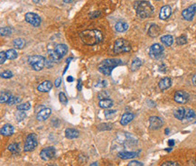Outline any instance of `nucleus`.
I'll list each match as a JSON object with an SVG mask.
<instances>
[{
  "mask_svg": "<svg viewBox=\"0 0 196 166\" xmlns=\"http://www.w3.org/2000/svg\"><path fill=\"white\" fill-rule=\"evenodd\" d=\"M80 38L82 42L90 46H93L98 44L103 40V34L100 31L93 29V30H85L80 33Z\"/></svg>",
  "mask_w": 196,
  "mask_h": 166,
  "instance_id": "nucleus-1",
  "label": "nucleus"
},
{
  "mask_svg": "<svg viewBox=\"0 0 196 166\" xmlns=\"http://www.w3.org/2000/svg\"><path fill=\"white\" fill-rule=\"evenodd\" d=\"M136 16L141 19H146L154 13V6L148 1H137L134 5Z\"/></svg>",
  "mask_w": 196,
  "mask_h": 166,
  "instance_id": "nucleus-2",
  "label": "nucleus"
},
{
  "mask_svg": "<svg viewBox=\"0 0 196 166\" xmlns=\"http://www.w3.org/2000/svg\"><path fill=\"white\" fill-rule=\"evenodd\" d=\"M121 64L122 62L118 59H106L98 64V70L102 74L109 76L111 74L112 70L116 67L119 66Z\"/></svg>",
  "mask_w": 196,
  "mask_h": 166,
  "instance_id": "nucleus-3",
  "label": "nucleus"
},
{
  "mask_svg": "<svg viewBox=\"0 0 196 166\" xmlns=\"http://www.w3.org/2000/svg\"><path fill=\"white\" fill-rule=\"evenodd\" d=\"M48 50H49L50 58L53 62H56V61H59L63 57L65 56V54L67 53V51H68V47H67V45H65V44L59 43V44L54 45L53 48L49 47Z\"/></svg>",
  "mask_w": 196,
  "mask_h": 166,
  "instance_id": "nucleus-4",
  "label": "nucleus"
},
{
  "mask_svg": "<svg viewBox=\"0 0 196 166\" xmlns=\"http://www.w3.org/2000/svg\"><path fill=\"white\" fill-rule=\"evenodd\" d=\"M28 63L33 68V70L39 71L45 66V59L41 55H33L28 58Z\"/></svg>",
  "mask_w": 196,
  "mask_h": 166,
  "instance_id": "nucleus-5",
  "label": "nucleus"
},
{
  "mask_svg": "<svg viewBox=\"0 0 196 166\" xmlns=\"http://www.w3.org/2000/svg\"><path fill=\"white\" fill-rule=\"evenodd\" d=\"M131 50L130 43L125 40V39H117L116 40L114 43L113 51L115 53H123V52H128Z\"/></svg>",
  "mask_w": 196,
  "mask_h": 166,
  "instance_id": "nucleus-6",
  "label": "nucleus"
},
{
  "mask_svg": "<svg viewBox=\"0 0 196 166\" xmlns=\"http://www.w3.org/2000/svg\"><path fill=\"white\" fill-rule=\"evenodd\" d=\"M37 145H38V141H37L36 134H29L26 137L24 150H25V152H31L37 146Z\"/></svg>",
  "mask_w": 196,
  "mask_h": 166,
  "instance_id": "nucleus-7",
  "label": "nucleus"
},
{
  "mask_svg": "<svg viewBox=\"0 0 196 166\" xmlns=\"http://www.w3.org/2000/svg\"><path fill=\"white\" fill-rule=\"evenodd\" d=\"M55 153H56L55 148L52 147V146H48V147H45L41 151L40 157L44 161H49L55 156Z\"/></svg>",
  "mask_w": 196,
  "mask_h": 166,
  "instance_id": "nucleus-8",
  "label": "nucleus"
},
{
  "mask_svg": "<svg viewBox=\"0 0 196 166\" xmlns=\"http://www.w3.org/2000/svg\"><path fill=\"white\" fill-rule=\"evenodd\" d=\"M25 19L27 23H29L34 27H38L41 25V18L34 13H26Z\"/></svg>",
  "mask_w": 196,
  "mask_h": 166,
  "instance_id": "nucleus-9",
  "label": "nucleus"
},
{
  "mask_svg": "<svg viewBox=\"0 0 196 166\" xmlns=\"http://www.w3.org/2000/svg\"><path fill=\"white\" fill-rule=\"evenodd\" d=\"M163 52V47L158 43L153 44L149 49V55L152 58H158L160 57Z\"/></svg>",
  "mask_w": 196,
  "mask_h": 166,
  "instance_id": "nucleus-10",
  "label": "nucleus"
},
{
  "mask_svg": "<svg viewBox=\"0 0 196 166\" xmlns=\"http://www.w3.org/2000/svg\"><path fill=\"white\" fill-rule=\"evenodd\" d=\"M196 13V4H194L192 6H190L189 7H187L186 9H184L182 12V16L183 17L187 20V21H191L193 20V18L194 17Z\"/></svg>",
  "mask_w": 196,
  "mask_h": 166,
  "instance_id": "nucleus-11",
  "label": "nucleus"
},
{
  "mask_svg": "<svg viewBox=\"0 0 196 166\" xmlns=\"http://www.w3.org/2000/svg\"><path fill=\"white\" fill-rule=\"evenodd\" d=\"M163 120L158 117V116H151L149 118V126H150V128L151 129H154V130H156V129H159L163 126Z\"/></svg>",
  "mask_w": 196,
  "mask_h": 166,
  "instance_id": "nucleus-12",
  "label": "nucleus"
},
{
  "mask_svg": "<svg viewBox=\"0 0 196 166\" xmlns=\"http://www.w3.org/2000/svg\"><path fill=\"white\" fill-rule=\"evenodd\" d=\"M174 99H175V100L177 103H180V104H184V103H186V102L189 100V94H188L186 91H183V90H178V91H176V92H175Z\"/></svg>",
  "mask_w": 196,
  "mask_h": 166,
  "instance_id": "nucleus-13",
  "label": "nucleus"
},
{
  "mask_svg": "<svg viewBox=\"0 0 196 166\" xmlns=\"http://www.w3.org/2000/svg\"><path fill=\"white\" fill-rule=\"evenodd\" d=\"M14 126L10 124H6L2 126L1 130H0V133L2 135H5V136H9V135H12L14 134Z\"/></svg>",
  "mask_w": 196,
  "mask_h": 166,
  "instance_id": "nucleus-14",
  "label": "nucleus"
},
{
  "mask_svg": "<svg viewBox=\"0 0 196 166\" xmlns=\"http://www.w3.org/2000/svg\"><path fill=\"white\" fill-rule=\"evenodd\" d=\"M51 113H52V111H51L50 108H44L37 113L36 118H37L38 121H44L49 117Z\"/></svg>",
  "mask_w": 196,
  "mask_h": 166,
  "instance_id": "nucleus-15",
  "label": "nucleus"
},
{
  "mask_svg": "<svg viewBox=\"0 0 196 166\" xmlns=\"http://www.w3.org/2000/svg\"><path fill=\"white\" fill-rule=\"evenodd\" d=\"M171 14H172V8H171V6H163L161 8V10H160L159 17L162 20H165V19H167L168 17L171 16Z\"/></svg>",
  "mask_w": 196,
  "mask_h": 166,
  "instance_id": "nucleus-16",
  "label": "nucleus"
},
{
  "mask_svg": "<svg viewBox=\"0 0 196 166\" xmlns=\"http://www.w3.org/2000/svg\"><path fill=\"white\" fill-rule=\"evenodd\" d=\"M52 88V83L50 81H44V82H42L40 85H38L37 89L40 92H48L51 90V89Z\"/></svg>",
  "mask_w": 196,
  "mask_h": 166,
  "instance_id": "nucleus-17",
  "label": "nucleus"
},
{
  "mask_svg": "<svg viewBox=\"0 0 196 166\" xmlns=\"http://www.w3.org/2000/svg\"><path fill=\"white\" fill-rule=\"evenodd\" d=\"M171 85H172V81H171L170 78H167V77L162 79V80L159 81V83H158L159 89H160L161 90H165V89H167L168 88L171 87Z\"/></svg>",
  "mask_w": 196,
  "mask_h": 166,
  "instance_id": "nucleus-18",
  "label": "nucleus"
},
{
  "mask_svg": "<svg viewBox=\"0 0 196 166\" xmlns=\"http://www.w3.org/2000/svg\"><path fill=\"white\" fill-rule=\"evenodd\" d=\"M115 29L118 33H123V32H126L129 29V25L126 22L119 21L115 25Z\"/></svg>",
  "mask_w": 196,
  "mask_h": 166,
  "instance_id": "nucleus-19",
  "label": "nucleus"
},
{
  "mask_svg": "<svg viewBox=\"0 0 196 166\" xmlns=\"http://www.w3.org/2000/svg\"><path fill=\"white\" fill-rule=\"evenodd\" d=\"M137 154H138L137 152H120L118 153V157L121 159L127 160V159H131L137 156Z\"/></svg>",
  "mask_w": 196,
  "mask_h": 166,
  "instance_id": "nucleus-20",
  "label": "nucleus"
},
{
  "mask_svg": "<svg viewBox=\"0 0 196 166\" xmlns=\"http://www.w3.org/2000/svg\"><path fill=\"white\" fill-rule=\"evenodd\" d=\"M133 119H134V115L132 113H125L120 119V124L122 126H126L129 124Z\"/></svg>",
  "mask_w": 196,
  "mask_h": 166,
  "instance_id": "nucleus-21",
  "label": "nucleus"
},
{
  "mask_svg": "<svg viewBox=\"0 0 196 166\" xmlns=\"http://www.w3.org/2000/svg\"><path fill=\"white\" fill-rule=\"evenodd\" d=\"M65 136L68 139H74L79 136V132L73 128H67L65 130Z\"/></svg>",
  "mask_w": 196,
  "mask_h": 166,
  "instance_id": "nucleus-22",
  "label": "nucleus"
},
{
  "mask_svg": "<svg viewBox=\"0 0 196 166\" xmlns=\"http://www.w3.org/2000/svg\"><path fill=\"white\" fill-rule=\"evenodd\" d=\"M160 33V28L156 25H152L150 27H149V30H148V34L151 36V37H156L158 36Z\"/></svg>",
  "mask_w": 196,
  "mask_h": 166,
  "instance_id": "nucleus-23",
  "label": "nucleus"
},
{
  "mask_svg": "<svg viewBox=\"0 0 196 166\" xmlns=\"http://www.w3.org/2000/svg\"><path fill=\"white\" fill-rule=\"evenodd\" d=\"M98 106L101 108H110V107L113 106V101L110 99H105V100H99L98 102Z\"/></svg>",
  "mask_w": 196,
  "mask_h": 166,
  "instance_id": "nucleus-24",
  "label": "nucleus"
},
{
  "mask_svg": "<svg viewBox=\"0 0 196 166\" xmlns=\"http://www.w3.org/2000/svg\"><path fill=\"white\" fill-rule=\"evenodd\" d=\"M11 97H12V94L9 91H7V90L4 91L3 90V91H1V94H0V102L1 103H7Z\"/></svg>",
  "mask_w": 196,
  "mask_h": 166,
  "instance_id": "nucleus-25",
  "label": "nucleus"
},
{
  "mask_svg": "<svg viewBox=\"0 0 196 166\" xmlns=\"http://www.w3.org/2000/svg\"><path fill=\"white\" fill-rule=\"evenodd\" d=\"M161 42L165 46H171L174 43V38H173L172 35L166 34V35H163L161 37Z\"/></svg>",
  "mask_w": 196,
  "mask_h": 166,
  "instance_id": "nucleus-26",
  "label": "nucleus"
},
{
  "mask_svg": "<svg viewBox=\"0 0 196 166\" xmlns=\"http://www.w3.org/2000/svg\"><path fill=\"white\" fill-rule=\"evenodd\" d=\"M184 115H185V108H177V109L175 111V113H174L175 117L176 119H178V120H183V119L184 118Z\"/></svg>",
  "mask_w": 196,
  "mask_h": 166,
  "instance_id": "nucleus-27",
  "label": "nucleus"
},
{
  "mask_svg": "<svg viewBox=\"0 0 196 166\" xmlns=\"http://www.w3.org/2000/svg\"><path fill=\"white\" fill-rule=\"evenodd\" d=\"M195 117V112L191 109V108H187L185 109V115H184V118L186 121H191Z\"/></svg>",
  "mask_w": 196,
  "mask_h": 166,
  "instance_id": "nucleus-28",
  "label": "nucleus"
},
{
  "mask_svg": "<svg viewBox=\"0 0 196 166\" xmlns=\"http://www.w3.org/2000/svg\"><path fill=\"white\" fill-rule=\"evenodd\" d=\"M13 44H14L15 48H17V49H22V48H24V46L25 44V40L23 38H17V39L14 40Z\"/></svg>",
  "mask_w": 196,
  "mask_h": 166,
  "instance_id": "nucleus-29",
  "label": "nucleus"
},
{
  "mask_svg": "<svg viewBox=\"0 0 196 166\" xmlns=\"http://www.w3.org/2000/svg\"><path fill=\"white\" fill-rule=\"evenodd\" d=\"M7 149L9 150L12 153L14 154H18L20 153V147H19V145L17 143H12L8 145Z\"/></svg>",
  "mask_w": 196,
  "mask_h": 166,
  "instance_id": "nucleus-30",
  "label": "nucleus"
},
{
  "mask_svg": "<svg viewBox=\"0 0 196 166\" xmlns=\"http://www.w3.org/2000/svg\"><path fill=\"white\" fill-rule=\"evenodd\" d=\"M141 65H142V61L139 58H136V59L133 60V62L131 63V70H136L139 69Z\"/></svg>",
  "mask_w": 196,
  "mask_h": 166,
  "instance_id": "nucleus-31",
  "label": "nucleus"
},
{
  "mask_svg": "<svg viewBox=\"0 0 196 166\" xmlns=\"http://www.w3.org/2000/svg\"><path fill=\"white\" fill-rule=\"evenodd\" d=\"M6 58L8 60H15L17 57V52L14 49H10V50L6 51Z\"/></svg>",
  "mask_w": 196,
  "mask_h": 166,
  "instance_id": "nucleus-32",
  "label": "nucleus"
},
{
  "mask_svg": "<svg viewBox=\"0 0 196 166\" xmlns=\"http://www.w3.org/2000/svg\"><path fill=\"white\" fill-rule=\"evenodd\" d=\"M30 108H31V105H30L29 102H27V103H23V104H19V105H17V110H22V111H27V110L30 109Z\"/></svg>",
  "mask_w": 196,
  "mask_h": 166,
  "instance_id": "nucleus-33",
  "label": "nucleus"
},
{
  "mask_svg": "<svg viewBox=\"0 0 196 166\" xmlns=\"http://www.w3.org/2000/svg\"><path fill=\"white\" fill-rule=\"evenodd\" d=\"M15 116L17 121H22L26 117V113L22 110H17V112H16V114H15Z\"/></svg>",
  "mask_w": 196,
  "mask_h": 166,
  "instance_id": "nucleus-34",
  "label": "nucleus"
},
{
  "mask_svg": "<svg viewBox=\"0 0 196 166\" xmlns=\"http://www.w3.org/2000/svg\"><path fill=\"white\" fill-rule=\"evenodd\" d=\"M0 34L1 36H6V35H10L12 33V29L10 27H2L0 30Z\"/></svg>",
  "mask_w": 196,
  "mask_h": 166,
  "instance_id": "nucleus-35",
  "label": "nucleus"
},
{
  "mask_svg": "<svg viewBox=\"0 0 196 166\" xmlns=\"http://www.w3.org/2000/svg\"><path fill=\"white\" fill-rule=\"evenodd\" d=\"M22 99L19 98V97H16V96H13L10 98V100H8L7 104L8 105H15V104H19V102H21Z\"/></svg>",
  "mask_w": 196,
  "mask_h": 166,
  "instance_id": "nucleus-36",
  "label": "nucleus"
},
{
  "mask_svg": "<svg viewBox=\"0 0 196 166\" xmlns=\"http://www.w3.org/2000/svg\"><path fill=\"white\" fill-rule=\"evenodd\" d=\"M176 43L178 45H183L187 43V37L185 35H181L176 39Z\"/></svg>",
  "mask_w": 196,
  "mask_h": 166,
  "instance_id": "nucleus-37",
  "label": "nucleus"
},
{
  "mask_svg": "<svg viewBox=\"0 0 196 166\" xmlns=\"http://www.w3.org/2000/svg\"><path fill=\"white\" fill-rule=\"evenodd\" d=\"M1 77L4 79H10L13 77V73L10 70H5L1 73Z\"/></svg>",
  "mask_w": 196,
  "mask_h": 166,
  "instance_id": "nucleus-38",
  "label": "nucleus"
},
{
  "mask_svg": "<svg viewBox=\"0 0 196 166\" xmlns=\"http://www.w3.org/2000/svg\"><path fill=\"white\" fill-rule=\"evenodd\" d=\"M99 130H110L112 128V125L111 124H101L98 126Z\"/></svg>",
  "mask_w": 196,
  "mask_h": 166,
  "instance_id": "nucleus-39",
  "label": "nucleus"
},
{
  "mask_svg": "<svg viewBox=\"0 0 196 166\" xmlns=\"http://www.w3.org/2000/svg\"><path fill=\"white\" fill-rule=\"evenodd\" d=\"M116 112H117L116 110H106L105 111V116H106V118H108V119L112 118L116 115Z\"/></svg>",
  "mask_w": 196,
  "mask_h": 166,
  "instance_id": "nucleus-40",
  "label": "nucleus"
},
{
  "mask_svg": "<svg viewBox=\"0 0 196 166\" xmlns=\"http://www.w3.org/2000/svg\"><path fill=\"white\" fill-rule=\"evenodd\" d=\"M59 100H60V101H61L63 104H64V105H66L67 102H68V100H67L65 94H64L63 92H60V93H59Z\"/></svg>",
  "mask_w": 196,
  "mask_h": 166,
  "instance_id": "nucleus-41",
  "label": "nucleus"
},
{
  "mask_svg": "<svg viewBox=\"0 0 196 166\" xmlns=\"http://www.w3.org/2000/svg\"><path fill=\"white\" fill-rule=\"evenodd\" d=\"M98 97L100 100H105V99H107V98L109 97V93L106 92V91H104V90H102V91H100V92L98 93Z\"/></svg>",
  "mask_w": 196,
  "mask_h": 166,
  "instance_id": "nucleus-42",
  "label": "nucleus"
},
{
  "mask_svg": "<svg viewBox=\"0 0 196 166\" xmlns=\"http://www.w3.org/2000/svg\"><path fill=\"white\" fill-rule=\"evenodd\" d=\"M6 53L5 51H1L0 52V64H4V62L6 60Z\"/></svg>",
  "mask_w": 196,
  "mask_h": 166,
  "instance_id": "nucleus-43",
  "label": "nucleus"
},
{
  "mask_svg": "<svg viewBox=\"0 0 196 166\" xmlns=\"http://www.w3.org/2000/svg\"><path fill=\"white\" fill-rule=\"evenodd\" d=\"M161 166H180L178 163L176 162H165Z\"/></svg>",
  "mask_w": 196,
  "mask_h": 166,
  "instance_id": "nucleus-44",
  "label": "nucleus"
},
{
  "mask_svg": "<svg viewBox=\"0 0 196 166\" xmlns=\"http://www.w3.org/2000/svg\"><path fill=\"white\" fill-rule=\"evenodd\" d=\"M128 166H143V164L138 161H132L128 164Z\"/></svg>",
  "mask_w": 196,
  "mask_h": 166,
  "instance_id": "nucleus-45",
  "label": "nucleus"
},
{
  "mask_svg": "<svg viewBox=\"0 0 196 166\" xmlns=\"http://www.w3.org/2000/svg\"><path fill=\"white\" fill-rule=\"evenodd\" d=\"M98 16H100V12L99 11H94V12H92V13L90 14V17H91V18H96Z\"/></svg>",
  "mask_w": 196,
  "mask_h": 166,
  "instance_id": "nucleus-46",
  "label": "nucleus"
},
{
  "mask_svg": "<svg viewBox=\"0 0 196 166\" xmlns=\"http://www.w3.org/2000/svg\"><path fill=\"white\" fill-rule=\"evenodd\" d=\"M61 82H62V79H61V78H58V79L55 81V83H54L55 87H56V88H58V87L61 85Z\"/></svg>",
  "mask_w": 196,
  "mask_h": 166,
  "instance_id": "nucleus-47",
  "label": "nucleus"
},
{
  "mask_svg": "<svg viewBox=\"0 0 196 166\" xmlns=\"http://www.w3.org/2000/svg\"><path fill=\"white\" fill-rule=\"evenodd\" d=\"M77 89H78V90H82V81H81V80H79V81H78Z\"/></svg>",
  "mask_w": 196,
  "mask_h": 166,
  "instance_id": "nucleus-48",
  "label": "nucleus"
},
{
  "mask_svg": "<svg viewBox=\"0 0 196 166\" xmlns=\"http://www.w3.org/2000/svg\"><path fill=\"white\" fill-rule=\"evenodd\" d=\"M192 81H193V83H194V84L196 86V74L193 76V78H192Z\"/></svg>",
  "mask_w": 196,
  "mask_h": 166,
  "instance_id": "nucleus-49",
  "label": "nucleus"
},
{
  "mask_svg": "<svg viewBox=\"0 0 196 166\" xmlns=\"http://www.w3.org/2000/svg\"><path fill=\"white\" fill-rule=\"evenodd\" d=\"M67 81H69V82H72V81H73V78H72L71 76H69V77L67 78Z\"/></svg>",
  "mask_w": 196,
  "mask_h": 166,
  "instance_id": "nucleus-50",
  "label": "nucleus"
},
{
  "mask_svg": "<svg viewBox=\"0 0 196 166\" xmlns=\"http://www.w3.org/2000/svg\"><path fill=\"white\" fill-rule=\"evenodd\" d=\"M168 145H169L170 146H173V145H175V141H174V140H169V142H168Z\"/></svg>",
  "mask_w": 196,
  "mask_h": 166,
  "instance_id": "nucleus-51",
  "label": "nucleus"
},
{
  "mask_svg": "<svg viewBox=\"0 0 196 166\" xmlns=\"http://www.w3.org/2000/svg\"><path fill=\"white\" fill-rule=\"evenodd\" d=\"M90 166H99V165H98V164L97 163V162H95V163H92V164H91Z\"/></svg>",
  "mask_w": 196,
  "mask_h": 166,
  "instance_id": "nucleus-52",
  "label": "nucleus"
},
{
  "mask_svg": "<svg viewBox=\"0 0 196 166\" xmlns=\"http://www.w3.org/2000/svg\"><path fill=\"white\" fill-rule=\"evenodd\" d=\"M40 1H41V0H33V3H35V4H38Z\"/></svg>",
  "mask_w": 196,
  "mask_h": 166,
  "instance_id": "nucleus-53",
  "label": "nucleus"
},
{
  "mask_svg": "<svg viewBox=\"0 0 196 166\" xmlns=\"http://www.w3.org/2000/svg\"><path fill=\"white\" fill-rule=\"evenodd\" d=\"M164 132H165V134H169V129H168V128H166Z\"/></svg>",
  "mask_w": 196,
  "mask_h": 166,
  "instance_id": "nucleus-54",
  "label": "nucleus"
},
{
  "mask_svg": "<svg viewBox=\"0 0 196 166\" xmlns=\"http://www.w3.org/2000/svg\"><path fill=\"white\" fill-rule=\"evenodd\" d=\"M72 0H63V2L64 3H70V2H71Z\"/></svg>",
  "mask_w": 196,
  "mask_h": 166,
  "instance_id": "nucleus-55",
  "label": "nucleus"
},
{
  "mask_svg": "<svg viewBox=\"0 0 196 166\" xmlns=\"http://www.w3.org/2000/svg\"><path fill=\"white\" fill-rule=\"evenodd\" d=\"M49 166H58V165H57V164H51V165Z\"/></svg>",
  "mask_w": 196,
  "mask_h": 166,
  "instance_id": "nucleus-56",
  "label": "nucleus"
},
{
  "mask_svg": "<svg viewBox=\"0 0 196 166\" xmlns=\"http://www.w3.org/2000/svg\"><path fill=\"white\" fill-rule=\"evenodd\" d=\"M157 1H158V0H157Z\"/></svg>",
  "mask_w": 196,
  "mask_h": 166,
  "instance_id": "nucleus-57",
  "label": "nucleus"
}]
</instances>
